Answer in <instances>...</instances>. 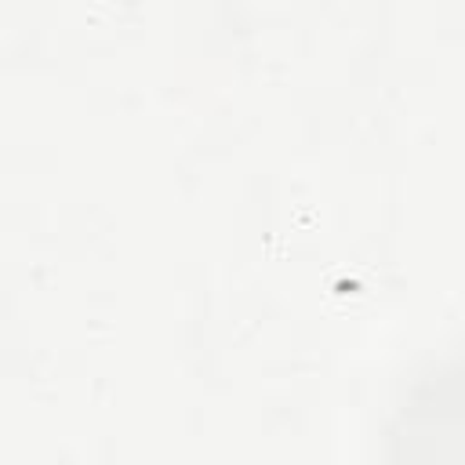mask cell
Masks as SVG:
<instances>
[{
    "instance_id": "6da1fadb",
    "label": "cell",
    "mask_w": 465,
    "mask_h": 465,
    "mask_svg": "<svg viewBox=\"0 0 465 465\" xmlns=\"http://www.w3.org/2000/svg\"><path fill=\"white\" fill-rule=\"evenodd\" d=\"M389 465H465V356L403 400L389 429Z\"/></svg>"
}]
</instances>
